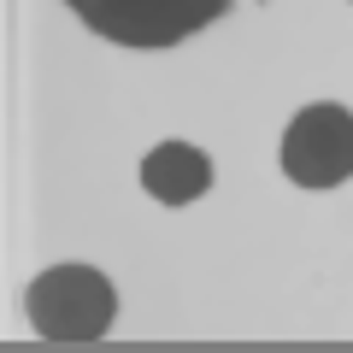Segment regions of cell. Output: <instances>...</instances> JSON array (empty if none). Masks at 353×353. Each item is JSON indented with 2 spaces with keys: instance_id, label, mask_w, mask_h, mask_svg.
<instances>
[{
  "instance_id": "cell-3",
  "label": "cell",
  "mask_w": 353,
  "mask_h": 353,
  "mask_svg": "<svg viewBox=\"0 0 353 353\" xmlns=\"http://www.w3.org/2000/svg\"><path fill=\"white\" fill-rule=\"evenodd\" d=\"M283 176L301 189H336L353 176V112L318 101L283 130Z\"/></svg>"
},
{
  "instance_id": "cell-1",
  "label": "cell",
  "mask_w": 353,
  "mask_h": 353,
  "mask_svg": "<svg viewBox=\"0 0 353 353\" xmlns=\"http://www.w3.org/2000/svg\"><path fill=\"white\" fill-rule=\"evenodd\" d=\"M24 312L48 341H94L112 330L118 294L94 265H53V271H41L30 283Z\"/></svg>"
},
{
  "instance_id": "cell-2",
  "label": "cell",
  "mask_w": 353,
  "mask_h": 353,
  "mask_svg": "<svg viewBox=\"0 0 353 353\" xmlns=\"http://www.w3.org/2000/svg\"><path fill=\"white\" fill-rule=\"evenodd\" d=\"M94 36L118 41V48H176L194 30H206L230 0H65Z\"/></svg>"
},
{
  "instance_id": "cell-4",
  "label": "cell",
  "mask_w": 353,
  "mask_h": 353,
  "mask_svg": "<svg viewBox=\"0 0 353 353\" xmlns=\"http://www.w3.org/2000/svg\"><path fill=\"white\" fill-rule=\"evenodd\" d=\"M141 189L165 206H189L212 189V159L189 141H159V148L141 159Z\"/></svg>"
}]
</instances>
